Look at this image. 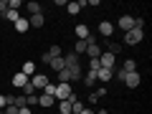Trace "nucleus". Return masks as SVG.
<instances>
[{
  "label": "nucleus",
  "instance_id": "10",
  "mask_svg": "<svg viewBox=\"0 0 152 114\" xmlns=\"http://www.w3.org/2000/svg\"><path fill=\"white\" fill-rule=\"evenodd\" d=\"M69 76H71V81H81V79H84L81 64H79V66H71V69H69Z\"/></svg>",
  "mask_w": 152,
  "mask_h": 114
},
{
  "label": "nucleus",
  "instance_id": "38",
  "mask_svg": "<svg viewBox=\"0 0 152 114\" xmlns=\"http://www.w3.org/2000/svg\"><path fill=\"white\" fill-rule=\"evenodd\" d=\"M0 18H3V15H0Z\"/></svg>",
  "mask_w": 152,
  "mask_h": 114
},
{
  "label": "nucleus",
  "instance_id": "14",
  "mask_svg": "<svg viewBox=\"0 0 152 114\" xmlns=\"http://www.w3.org/2000/svg\"><path fill=\"white\" fill-rule=\"evenodd\" d=\"M28 23H31V28H41L46 23V18H43V13H38V15H31L28 18Z\"/></svg>",
  "mask_w": 152,
  "mask_h": 114
},
{
  "label": "nucleus",
  "instance_id": "29",
  "mask_svg": "<svg viewBox=\"0 0 152 114\" xmlns=\"http://www.w3.org/2000/svg\"><path fill=\"white\" fill-rule=\"evenodd\" d=\"M20 0H8V8H10V10H20Z\"/></svg>",
  "mask_w": 152,
  "mask_h": 114
},
{
  "label": "nucleus",
  "instance_id": "22",
  "mask_svg": "<svg viewBox=\"0 0 152 114\" xmlns=\"http://www.w3.org/2000/svg\"><path fill=\"white\" fill-rule=\"evenodd\" d=\"M84 84H86V86H94V84H96V71H86V76H84Z\"/></svg>",
  "mask_w": 152,
  "mask_h": 114
},
{
  "label": "nucleus",
  "instance_id": "4",
  "mask_svg": "<svg viewBox=\"0 0 152 114\" xmlns=\"http://www.w3.org/2000/svg\"><path fill=\"white\" fill-rule=\"evenodd\" d=\"M114 64H117V56H112L109 51H102V56H99V66H102V69H114Z\"/></svg>",
  "mask_w": 152,
  "mask_h": 114
},
{
  "label": "nucleus",
  "instance_id": "12",
  "mask_svg": "<svg viewBox=\"0 0 152 114\" xmlns=\"http://www.w3.org/2000/svg\"><path fill=\"white\" fill-rule=\"evenodd\" d=\"M64 64H66V69H71V66H79V56H76L74 51H69V53L64 56Z\"/></svg>",
  "mask_w": 152,
  "mask_h": 114
},
{
  "label": "nucleus",
  "instance_id": "15",
  "mask_svg": "<svg viewBox=\"0 0 152 114\" xmlns=\"http://www.w3.org/2000/svg\"><path fill=\"white\" fill-rule=\"evenodd\" d=\"M89 36H91V33H89V28L84 26V23H81V26H76V38H79V41H86Z\"/></svg>",
  "mask_w": 152,
  "mask_h": 114
},
{
  "label": "nucleus",
  "instance_id": "18",
  "mask_svg": "<svg viewBox=\"0 0 152 114\" xmlns=\"http://www.w3.org/2000/svg\"><path fill=\"white\" fill-rule=\"evenodd\" d=\"M3 18H5V20H8V23H15V20H18V18H20V10H10V8H8V10H5V13H3Z\"/></svg>",
  "mask_w": 152,
  "mask_h": 114
},
{
  "label": "nucleus",
  "instance_id": "25",
  "mask_svg": "<svg viewBox=\"0 0 152 114\" xmlns=\"http://www.w3.org/2000/svg\"><path fill=\"white\" fill-rule=\"evenodd\" d=\"M122 69H124L127 74H129V71H137V61H134V58H127V61H124V66H122Z\"/></svg>",
  "mask_w": 152,
  "mask_h": 114
},
{
  "label": "nucleus",
  "instance_id": "19",
  "mask_svg": "<svg viewBox=\"0 0 152 114\" xmlns=\"http://www.w3.org/2000/svg\"><path fill=\"white\" fill-rule=\"evenodd\" d=\"M46 53H48V58L53 61V58H58V56H64V48H61V46H51Z\"/></svg>",
  "mask_w": 152,
  "mask_h": 114
},
{
  "label": "nucleus",
  "instance_id": "36",
  "mask_svg": "<svg viewBox=\"0 0 152 114\" xmlns=\"http://www.w3.org/2000/svg\"><path fill=\"white\" fill-rule=\"evenodd\" d=\"M94 114H109V112H107V109H99V112H94Z\"/></svg>",
  "mask_w": 152,
  "mask_h": 114
},
{
  "label": "nucleus",
  "instance_id": "27",
  "mask_svg": "<svg viewBox=\"0 0 152 114\" xmlns=\"http://www.w3.org/2000/svg\"><path fill=\"white\" fill-rule=\"evenodd\" d=\"M26 104H28V107H38V96H36V94H28V96H26Z\"/></svg>",
  "mask_w": 152,
  "mask_h": 114
},
{
  "label": "nucleus",
  "instance_id": "21",
  "mask_svg": "<svg viewBox=\"0 0 152 114\" xmlns=\"http://www.w3.org/2000/svg\"><path fill=\"white\" fill-rule=\"evenodd\" d=\"M56 104H58V112H61V114H71V102H69V99H64V102H56Z\"/></svg>",
  "mask_w": 152,
  "mask_h": 114
},
{
  "label": "nucleus",
  "instance_id": "37",
  "mask_svg": "<svg viewBox=\"0 0 152 114\" xmlns=\"http://www.w3.org/2000/svg\"><path fill=\"white\" fill-rule=\"evenodd\" d=\"M0 114H5V112H0Z\"/></svg>",
  "mask_w": 152,
  "mask_h": 114
},
{
  "label": "nucleus",
  "instance_id": "30",
  "mask_svg": "<svg viewBox=\"0 0 152 114\" xmlns=\"http://www.w3.org/2000/svg\"><path fill=\"white\" fill-rule=\"evenodd\" d=\"M28 94H36V89H33V86H31V81H28V84H26V86H23V96H28Z\"/></svg>",
  "mask_w": 152,
  "mask_h": 114
},
{
  "label": "nucleus",
  "instance_id": "26",
  "mask_svg": "<svg viewBox=\"0 0 152 114\" xmlns=\"http://www.w3.org/2000/svg\"><path fill=\"white\" fill-rule=\"evenodd\" d=\"M66 10H69L71 15H76V13L81 10V5H79V3H66Z\"/></svg>",
  "mask_w": 152,
  "mask_h": 114
},
{
  "label": "nucleus",
  "instance_id": "17",
  "mask_svg": "<svg viewBox=\"0 0 152 114\" xmlns=\"http://www.w3.org/2000/svg\"><path fill=\"white\" fill-rule=\"evenodd\" d=\"M48 66H51V69L56 71V74H58V71H64V69H66V64H64V56H58V58H53V61H51Z\"/></svg>",
  "mask_w": 152,
  "mask_h": 114
},
{
  "label": "nucleus",
  "instance_id": "24",
  "mask_svg": "<svg viewBox=\"0 0 152 114\" xmlns=\"http://www.w3.org/2000/svg\"><path fill=\"white\" fill-rule=\"evenodd\" d=\"M104 51H109L112 56H119V51H122V43H109V46H107Z\"/></svg>",
  "mask_w": 152,
  "mask_h": 114
},
{
  "label": "nucleus",
  "instance_id": "2",
  "mask_svg": "<svg viewBox=\"0 0 152 114\" xmlns=\"http://www.w3.org/2000/svg\"><path fill=\"white\" fill-rule=\"evenodd\" d=\"M142 38H145V31L132 28V31L124 33V43H127V46H137V43H142Z\"/></svg>",
  "mask_w": 152,
  "mask_h": 114
},
{
  "label": "nucleus",
  "instance_id": "3",
  "mask_svg": "<svg viewBox=\"0 0 152 114\" xmlns=\"http://www.w3.org/2000/svg\"><path fill=\"white\" fill-rule=\"evenodd\" d=\"M74 91L71 89V84H56V91H53V99L56 102H64V99H69V94Z\"/></svg>",
  "mask_w": 152,
  "mask_h": 114
},
{
  "label": "nucleus",
  "instance_id": "11",
  "mask_svg": "<svg viewBox=\"0 0 152 114\" xmlns=\"http://www.w3.org/2000/svg\"><path fill=\"white\" fill-rule=\"evenodd\" d=\"M53 104H56V99H53V96H48V94H41V96H38V107L48 109V107H53Z\"/></svg>",
  "mask_w": 152,
  "mask_h": 114
},
{
  "label": "nucleus",
  "instance_id": "34",
  "mask_svg": "<svg viewBox=\"0 0 152 114\" xmlns=\"http://www.w3.org/2000/svg\"><path fill=\"white\" fill-rule=\"evenodd\" d=\"M18 114H31V107H23V109H18Z\"/></svg>",
  "mask_w": 152,
  "mask_h": 114
},
{
  "label": "nucleus",
  "instance_id": "5",
  "mask_svg": "<svg viewBox=\"0 0 152 114\" xmlns=\"http://www.w3.org/2000/svg\"><path fill=\"white\" fill-rule=\"evenodd\" d=\"M46 84H48V76L46 74H33L31 76V86L33 89H46Z\"/></svg>",
  "mask_w": 152,
  "mask_h": 114
},
{
  "label": "nucleus",
  "instance_id": "23",
  "mask_svg": "<svg viewBox=\"0 0 152 114\" xmlns=\"http://www.w3.org/2000/svg\"><path fill=\"white\" fill-rule=\"evenodd\" d=\"M74 53H76V56L86 53V41H76V46H74Z\"/></svg>",
  "mask_w": 152,
  "mask_h": 114
},
{
  "label": "nucleus",
  "instance_id": "35",
  "mask_svg": "<svg viewBox=\"0 0 152 114\" xmlns=\"http://www.w3.org/2000/svg\"><path fill=\"white\" fill-rule=\"evenodd\" d=\"M81 114H94V109H86V107H84V112Z\"/></svg>",
  "mask_w": 152,
  "mask_h": 114
},
{
  "label": "nucleus",
  "instance_id": "13",
  "mask_svg": "<svg viewBox=\"0 0 152 114\" xmlns=\"http://www.w3.org/2000/svg\"><path fill=\"white\" fill-rule=\"evenodd\" d=\"M13 26H15V31H18V33H26L28 28H31V23H28V18H23V15H20L15 23H13Z\"/></svg>",
  "mask_w": 152,
  "mask_h": 114
},
{
  "label": "nucleus",
  "instance_id": "7",
  "mask_svg": "<svg viewBox=\"0 0 152 114\" xmlns=\"http://www.w3.org/2000/svg\"><path fill=\"white\" fill-rule=\"evenodd\" d=\"M112 76H114V71H112V69H99V71H96V81L109 84V81H112Z\"/></svg>",
  "mask_w": 152,
  "mask_h": 114
},
{
  "label": "nucleus",
  "instance_id": "8",
  "mask_svg": "<svg viewBox=\"0 0 152 114\" xmlns=\"http://www.w3.org/2000/svg\"><path fill=\"white\" fill-rule=\"evenodd\" d=\"M119 28H122V31H132V28H134V18H132V15H122L119 18Z\"/></svg>",
  "mask_w": 152,
  "mask_h": 114
},
{
  "label": "nucleus",
  "instance_id": "33",
  "mask_svg": "<svg viewBox=\"0 0 152 114\" xmlns=\"http://www.w3.org/2000/svg\"><path fill=\"white\" fill-rule=\"evenodd\" d=\"M5 10H8V0H0V15H3Z\"/></svg>",
  "mask_w": 152,
  "mask_h": 114
},
{
  "label": "nucleus",
  "instance_id": "1",
  "mask_svg": "<svg viewBox=\"0 0 152 114\" xmlns=\"http://www.w3.org/2000/svg\"><path fill=\"white\" fill-rule=\"evenodd\" d=\"M117 79H119L122 84H127L129 89H137V86L142 84V76L137 74V71H129V74H127L124 69H119V71H117Z\"/></svg>",
  "mask_w": 152,
  "mask_h": 114
},
{
  "label": "nucleus",
  "instance_id": "6",
  "mask_svg": "<svg viewBox=\"0 0 152 114\" xmlns=\"http://www.w3.org/2000/svg\"><path fill=\"white\" fill-rule=\"evenodd\" d=\"M10 81H13V86H15V89H23V86H26V84H28V81H31V79H28V76H26V74H20V71H18V74H15V76H13Z\"/></svg>",
  "mask_w": 152,
  "mask_h": 114
},
{
  "label": "nucleus",
  "instance_id": "20",
  "mask_svg": "<svg viewBox=\"0 0 152 114\" xmlns=\"http://www.w3.org/2000/svg\"><path fill=\"white\" fill-rule=\"evenodd\" d=\"M26 13L28 15H38V13H41V5H38V3H26Z\"/></svg>",
  "mask_w": 152,
  "mask_h": 114
},
{
  "label": "nucleus",
  "instance_id": "9",
  "mask_svg": "<svg viewBox=\"0 0 152 114\" xmlns=\"http://www.w3.org/2000/svg\"><path fill=\"white\" fill-rule=\"evenodd\" d=\"M99 33H102L104 38H109V36L114 33V26H112L109 20H102V23H99Z\"/></svg>",
  "mask_w": 152,
  "mask_h": 114
},
{
  "label": "nucleus",
  "instance_id": "28",
  "mask_svg": "<svg viewBox=\"0 0 152 114\" xmlns=\"http://www.w3.org/2000/svg\"><path fill=\"white\" fill-rule=\"evenodd\" d=\"M102 66H99V58H89V69L86 71H99Z\"/></svg>",
  "mask_w": 152,
  "mask_h": 114
},
{
  "label": "nucleus",
  "instance_id": "31",
  "mask_svg": "<svg viewBox=\"0 0 152 114\" xmlns=\"http://www.w3.org/2000/svg\"><path fill=\"white\" fill-rule=\"evenodd\" d=\"M5 107H8V96H5V94H0V112H3Z\"/></svg>",
  "mask_w": 152,
  "mask_h": 114
},
{
  "label": "nucleus",
  "instance_id": "32",
  "mask_svg": "<svg viewBox=\"0 0 152 114\" xmlns=\"http://www.w3.org/2000/svg\"><path fill=\"white\" fill-rule=\"evenodd\" d=\"M3 112H5V114H18V107H13V104H10V107H5Z\"/></svg>",
  "mask_w": 152,
  "mask_h": 114
},
{
  "label": "nucleus",
  "instance_id": "16",
  "mask_svg": "<svg viewBox=\"0 0 152 114\" xmlns=\"http://www.w3.org/2000/svg\"><path fill=\"white\" fill-rule=\"evenodd\" d=\"M20 74H26L28 79H31V76L36 74V64H33V61H26V64H23V69H20Z\"/></svg>",
  "mask_w": 152,
  "mask_h": 114
}]
</instances>
